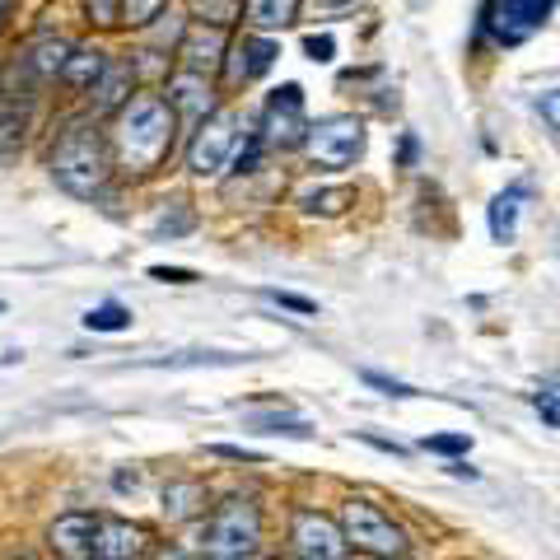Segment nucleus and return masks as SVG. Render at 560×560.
I'll use <instances>...</instances> for the list:
<instances>
[{"instance_id":"obj_1","label":"nucleus","mask_w":560,"mask_h":560,"mask_svg":"<svg viewBox=\"0 0 560 560\" xmlns=\"http://www.w3.org/2000/svg\"><path fill=\"white\" fill-rule=\"evenodd\" d=\"M173 145V108L154 94H136L117 117V154L131 173L160 168Z\"/></svg>"},{"instance_id":"obj_2","label":"nucleus","mask_w":560,"mask_h":560,"mask_svg":"<svg viewBox=\"0 0 560 560\" xmlns=\"http://www.w3.org/2000/svg\"><path fill=\"white\" fill-rule=\"evenodd\" d=\"M51 178H57L70 197H94L108 178V145L94 127H70L57 150H51Z\"/></svg>"},{"instance_id":"obj_3","label":"nucleus","mask_w":560,"mask_h":560,"mask_svg":"<svg viewBox=\"0 0 560 560\" xmlns=\"http://www.w3.org/2000/svg\"><path fill=\"white\" fill-rule=\"evenodd\" d=\"M341 533H346V547H355L360 556H374V560H401L407 556V533L378 510L370 500H346L341 504Z\"/></svg>"},{"instance_id":"obj_4","label":"nucleus","mask_w":560,"mask_h":560,"mask_svg":"<svg viewBox=\"0 0 560 560\" xmlns=\"http://www.w3.org/2000/svg\"><path fill=\"white\" fill-rule=\"evenodd\" d=\"M261 541V514L253 500L220 504L206 523V560H248Z\"/></svg>"},{"instance_id":"obj_5","label":"nucleus","mask_w":560,"mask_h":560,"mask_svg":"<svg viewBox=\"0 0 560 560\" xmlns=\"http://www.w3.org/2000/svg\"><path fill=\"white\" fill-rule=\"evenodd\" d=\"M304 140H308L313 164H323V168H346V164L360 160V150H364V127H360V117H323V121H313V127L304 131Z\"/></svg>"},{"instance_id":"obj_6","label":"nucleus","mask_w":560,"mask_h":560,"mask_svg":"<svg viewBox=\"0 0 560 560\" xmlns=\"http://www.w3.org/2000/svg\"><path fill=\"white\" fill-rule=\"evenodd\" d=\"M234 145H238V117L234 113H210L206 127L197 131V140H191V150H187L191 173H201V178L220 173L224 160L234 154Z\"/></svg>"},{"instance_id":"obj_7","label":"nucleus","mask_w":560,"mask_h":560,"mask_svg":"<svg viewBox=\"0 0 560 560\" xmlns=\"http://www.w3.org/2000/svg\"><path fill=\"white\" fill-rule=\"evenodd\" d=\"M294 551H300V560H346L341 523L318 510H300L294 514Z\"/></svg>"},{"instance_id":"obj_8","label":"nucleus","mask_w":560,"mask_h":560,"mask_svg":"<svg viewBox=\"0 0 560 560\" xmlns=\"http://www.w3.org/2000/svg\"><path fill=\"white\" fill-rule=\"evenodd\" d=\"M308 127H304V90L300 84H285L276 90V98L267 103V145H294Z\"/></svg>"},{"instance_id":"obj_9","label":"nucleus","mask_w":560,"mask_h":560,"mask_svg":"<svg viewBox=\"0 0 560 560\" xmlns=\"http://www.w3.org/2000/svg\"><path fill=\"white\" fill-rule=\"evenodd\" d=\"M94 533H98V514H61L47 533V547L61 560H94Z\"/></svg>"},{"instance_id":"obj_10","label":"nucleus","mask_w":560,"mask_h":560,"mask_svg":"<svg viewBox=\"0 0 560 560\" xmlns=\"http://www.w3.org/2000/svg\"><path fill=\"white\" fill-rule=\"evenodd\" d=\"M556 0H500L495 5V33L504 43H523L528 33H537L551 20Z\"/></svg>"},{"instance_id":"obj_11","label":"nucleus","mask_w":560,"mask_h":560,"mask_svg":"<svg viewBox=\"0 0 560 560\" xmlns=\"http://www.w3.org/2000/svg\"><path fill=\"white\" fill-rule=\"evenodd\" d=\"M145 551V533L127 518H98L94 533V560H136Z\"/></svg>"},{"instance_id":"obj_12","label":"nucleus","mask_w":560,"mask_h":560,"mask_svg":"<svg viewBox=\"0 0 560 560\" xmlns=\"http://www.w3.org/2000/svg\"><path fill=\"white\" fill-rule=\"evenodd\" d=\"M523 201H528V183H514V187H504L495 201H490V238L495 243H514L518 234V210Z\"/></svg>"},{"instance_id":"obj_13","label":"nucleus","mask_w":560,"mask_h":560,"mask_svg":"<svg viewBox=\"0 0 560 560\" xmlns=\"http://www.w3.org/2000/svg\"><path fill=\"white\" fill-rule=\"evenodd\" d=\"M168 108H183L191 117H206L210 113V84L206 75H197V70H183V75L168 80Z\"/></svg>"},{"instance_id":"obj_14","label":"nucleus","mask_w":560,"mask_h":560,"mask_svg":"<svg viewBox=\"0 0 560 560\" xmlns=\"http://www.w3.org/2000/svg\"><path fill=\"white\" fill-rule=\"evenodd\" d=\"M234 57H238V61L230 66V80L243 84V80L261 75V70H271V61H276V43H267V38H243Z\"/></svg>"},{"instance_id":"obj_15","label":"nucleus","mask_w":560,"mask_h":560,"mask_svg":"<svg viewBox=\"0 0 560 560\" xmlns=\"http://www.w3.org/2000/svg\"><path fill=\"white\" fill-rule=\"evenodd\" d=\"M201 504H206V490L197 481H168V490H164V518H173V523L197 518Z\"/></svg>"},{"instance_id":"obj_16","label":"nucleus","mask_w":560,"mask_h":560,"mask_svg":"<svg viewBox=\"0 0 560 560\" xmlns=\"http://www.w3.org/2000/svg\"><path fill=\"white\" fill-rule=\"evenodd\" d=\"M294 10H300V0H243V14L253 28H285Z\"/></svg>"},{"instance_id":"obj_17","label":"nucleus","mask_w":560,"mask_h":560,"mask_svg":"<svg viewBox=\"0 0 560 560\" xmlns=\"http://www.w3.org/2000/svg\"><path fill=\"white\" fill-rule=\"evenodd\" d=\"M253 355H230V350H183V355L150 360V370H201V364H243Z\"/></svg>"},{"instance_id":"obj_18","label":"nucleus","mask_w":560,"mask_h":560,"mask_svg":"<svg viewBox=\"0 0 560 560\" xmlns=\"http://www.w3.org/2000/svg\"><path fill=\"white\" fill-rule=\"evenodd\" d=\"M103 51H70V61H66V70L61 75L75 84V90H90V84H98V75H103Z\"/></svg>"},{"instance_id":"obj_19","label":"nucleus","mask_w":560,"mask_h":560,"mask_svg":"<svg viewBox=\"0 0 560 560\" xmlns=\"http://www.w3.org/2000/svg\"><path fill=\"white\" fill-rule=\"evenodd\" d=\"M70 61V43H57V38H43L28 47V66L38 70V75H57V70H66Z\"/></svg>"},{"instance_id":"obj_20","label":"nucleus","mask_w":560,"mask_h":560,"mask_svg":"<svg viewBox=\"0 0 560 560\" xmlns=\"http://www.w3.org/2000/svg\"><path fill=\"white\" fill-rule=\"evenodd\" d=\"M84 327L90 331H127L131 327V308L117 304V300H103V304H94L90 313H84Z\"/></svg>"},{"instance_id":"obj_21","label":"nucleus","mask_w":560,"mask_h":560,"mask_svg":"<svg viewBox=\"0 0 560 560\" xmlns=\"http://www.w3.org/2000/svg\"><path fill=\"white\" fill-rule=\"evenodd\" d=\"M253 430H257V434H290V440H313V425H308V420L285 416V411L253 416Z\"/></svg>"},{"instance_id":"obj_22","label":"nucleus","mask_w":560,"mask_h":560,"mask_svg":"<svg viewBox=\"0 0 560 560\" xmlns=\"http://www.w3.org/2000/svg\"><path fill=\"white\" fill-rule=\"evenodd\" d=\"M20 145H24V113L14 108V103H5V108H0V160L20 154Z\"/></svg>"},{"instance_id":"obj_23","label":"nucleus","mask_w":560,"mask_h":560,"mask_svg":"<svg viewBox=\"0 0 560 560\" xmlns=\"http://www.w3.org/2000/svg\"><path fill=\"white\" fill-rule=\"evenodd\" d=\"M127 84H131V66H103V84H98V103H103V108H117V103L127 98V94H121Z\"/></svg>"},{"instance_id":"obj_24","label":"nucleus","mask_w":560,"mask_h":560,"mask_svg":"<svg viewBox=\"0 0 560 560\" xmlns=\"http://www.w3.org/2000/svg\"><path fill=\"white\" fill-rule=\"evenodd\" d=\"M350 201H355V197H350L346 187H341V191H308L304 210H327V215H337V210H346Z\"/></svg>"},{"instance_id":"obj_25","label":"nucleus","mask_w":560,"mask_h":560,"mask_svg":"<svg viewBox=\"0 0 560 560\" xmlns=\"http://www.w3.org/2000/svg\"><path fill=\"white\" fill-rule=\"evenodd\" d=\"M220 47H224V38H220L215 28H210V33H197V38L187 43V57L201 66V61H215V57H220Z\"/></svg>"},{"instance_id":"obj_26","label":"nucleus","mask_w":560,"mask_h":560,"mask_svg":"<svg viewBox=\"0 0 560 560\" xmlns=\"http://www.w3.org/2000/svg\"><path fill=\"white\" fill-rule=\"evenodd\" d=\"M425 448L430 453H444V458H458V453L471 448V440H467V434H430Z\"/></svg>"},{"instance_id":"obj_27","label":"nucleus","mask_w":560,"mask_h":560,"mask_svg":"<svg viewBox=\"0 0 560 560\" xmlns=\"http://www.w3.org/2000/svg\"><path fill=\"white\" fill-rule=\"evenodd\" d=\"M364 383H370V388H378L383 397H420L411 383H397V378H388V374H374V370H364Z\"/></svg>"},{"instance_id":"obj_28","label":"nucleus","mask_w":560,"mask_h":560,"mask_svg":"<svg viewBox=\"0 0 560 560\" xmlns=\"http://www.w3.org/2000/svg\"><path fill=\"white\" fill-rule=\"evenodd\" d=\"M271 304H280V308H294V313H304V318H313L318 313V304L313 300H304V294H290V290H261Z\"/></svg>"},{"instance_id":"obj_29","label":"nucleus","mask_w":560,"mask_h":560,"mask_svg":"<svg viewBox=\"0 0 560 560\" xmlns=\"http://www.w3.org/2000/svg\"><path fill=\"white\" fill-rule=\"evenodd\" d=\"M150 280H164V285H191L197 271H187V267H150Z\"/></svg>"},{"instance_id":"obj_30","label":"nucleus","mask_w":560,"mask_h":560,"mask_svg":"<svg viewBox=\"0 0 560 560\" xmlns=\"http://www.w3.org/2000/svg\"><path fill=\"white\" fill-rule=\"evenodd\" d=\"M304 51H308L313 61H323V66H327L331 57H337V43H331L327 33H323V38H318V33H313V38H304Z\"/></svg>"},{"instance_id":"obj_31","label":"nucleus","mask_w":560,"mask_h":560,"mask_svg":"<svg viewBox=\"0 0 560 560\" xmlns=\"http://www.w3.org/2000/svg\"><path fill=\"white\" fill-rule=\"evenodd\" d=\"M308 5H313V14H318V20H337V14L355 10L360 0H308Z\"/></svg>"},{"instance_id":"obj_32","label":"nucleus","mask_w":560,"mask_h":560,"mask_svg":"<svg viewBox=\"0 0 560 560\" xmlns=\"http://www.w3.org/2000/svg\"><path fill=\"white\" fill-rule=\"evenodd\" d=\"M154 10H160V0H127V20L131 24H145Z\"/></svg>"},{"instance_id":"obj_33","label":"nucleus","mask_w":560,"mask_h":560,"mask_svg":"<svg viewBox=\"0 0 560 560\" xmlns=\"http://www.w3.org/2000/svg\"><path fill=\"white\" fill-rule=\"evenodd\" d=\"M537 411L547 416V425H560V401H556V393H537Z\"/></svg>"},{"instance_id":"obj_34","label":"nucleus","mask_w":560,"mask_h":560,"mask_svg":"<svg viewBox=\"0 0 560 560\" xmlns=\"http://www.w3.org/2000/svg\"><path fill=\"white\" fill-rule=\"evenodd\" d=\"M541 117L551 121V127L560 131V90H551V94H541Z\"/></svg>"},{"instance_id":"obj_35","label":"nucleus","mask_w":560,"mask_h":560,"mask_svg":"<svg viewBox=\"0 0 560 560\" xmlns=\"http://www.w3.org/2000/svg\"><path fill=\"white\" fill-rule=\"evenodd\" d=\"M210 453H215V458H243V463H261L257 453H248V448H234V444H215Z\"/></svg>"},{"instance_id":"obj_36","label":"nucleus","mask_w":560,"mask_h":560,"mask_svg":"<svg viewBox=\"0 0 560 560\" xmlns=\"http://www.w3.org/2000/svg\"><path fill=\"white\" fill-rule=\"evenodd\" d=\"M160 560H206V556H197V551H168V556H160Z\"/></svg>"},{"instance_id":"obj_37","label":"nucleus","mask_w":560,"mask_h":560,"mask_svg":"<svg viewBox=\"0 0 560 560\" xmlns=\"http://www.w3.org/2000/svg\"><path fill=\"white\" fill-rule=\"evenodd\" d=\"M5 10H10V0H0V24H5Z\"/></svg>"},{"instance_id":"obj_38","label":"nucleus","mask_w":560,"mask_h":560,"mask_svg":"<svg viewBox=\"0 0 560 560\" xmlns=\"http://www.w3.org/2000/svg\"><path fill=\"white\" fill-rule=\"evenodd\" d=\"M248 560H276V556H248Z\"/></svg>"},{"instance_id":"obj_39","label":"nucleus","mask_w":560,"mask_h":560,"mask_svg":"<svg viewBox=\"0 0 560 560\" xmlns=\"http://www.w3.org/2000/svg\"><path fill=\"white\" fill-rule=\"evenodd\" d=\"M346 560H350V556H346ZM355 560H374V556H355Z\"/></svg>"},{"instance_id":"obj_40","label":"nucleus","mask_w":560,"mask_h":560,"mask_svg":"<svg viewBox=\"0 0 560 560\" xmlns=\"http://www.w3.org/2000/svg\"><path fill=\"white\" fill-rule=\"evenodd\" d=\"M0 313H5V300H0Z\"/></svg>"}]
</instances>
